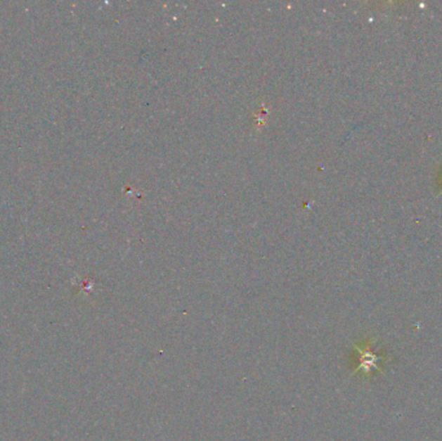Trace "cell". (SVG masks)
Segmentation results:
<instances>
[{"mask_svg":"<svg viewBox=\"0 0 442 441\" xmlns=\"http://www.w3.org/2000/svg\"><path fill=\"white\" fill-rule=\"evenodd\" d=\"M371 347H372L371 343L365 345H356V347H354V350L358 353V356H357L358 364H357L356 371H362V373H365V374L371 373V371H374V370L382 371L380 365H382L386 359L384 356H382V354H378V353L375 352Z\"/></svg>","mask_w":442,"mask_h":441,"instance_id":"6da1fadb","label":"cell"}]
</instances>
